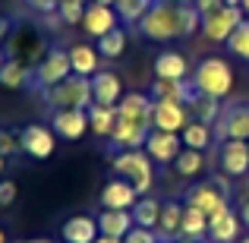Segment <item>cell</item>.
<instances>
[{
    "label": "cell",
    "instance_id": "6da1fadb",
    "mask_svg": "<svg viewBox=\"0 0 249 243\" xmlns=\"http://www.w3.org/2000/svg\"><path fill=\"white\" fill-rule=\"evenodd\" d=\"M199 29H202V13L193 3H177V0H155L148 6V13L136 22V32L155 44H167L174 38H189Z\"/></svg>",
    "mask_w": 249,
    "mask_h": 243
},
{
    "label": "cell",
    "instance_id": "7a4b0ae2",
    "mask_svg": "<svg viewBox=\"0 0 249 243\" xmlns=\"http://www.w3.org/2000/svg\"><path fill=\"white\" fill-rule=\"evenodd\" d=\"M110 168L117 177L129 180L136 187L139 196L152 193L155 183V170H152V158H148L145 149H126V152H110Z\"/></svg>",
    "mask_w": 249,
    "mask_h": 243
},
{
    "label": "cell",
    "instance_id": "3957f363",
    "mask_svg": "<svg viewBox=\"0 0 249 243\" xmlns=\"http://www.w3.org/2000/svg\"><path fill=\"white\" fill-rule=\"evenodd\" d=\"M189 82H193L196 92L212 95V98L221 101V98H227L231 89H233V70H231V63H227L224 57H205V60L196 63Z\"/></svg>",
    "mask_w": 249,
    "mask_h": 243
},
{
    "label": "cell",
    "instance_id": "277c9868",
    "mask_svg": "<svg viewBox=\"0 0 249 243\" xmlns=\"http://www.w3.org/2000/svg\"><path fill=\"white\" fill-rule=\"evenodd\" d=\"M227 196H231V177L221 174V177H208V180L193 183V187L183 193V202L199 208V212H205L208 218H212L214 212L227 208Z\"/></svg>",
    "mask_w": 249,
    "mask_h": 243
},
{
    "label": "cell",
    "instance_id": "5b68a950",
    "mask_svg": "<svg viewBox=\"0 0 249 243\" xmlns=\"http://www.w3.org/2000/svg\"><path fill=\"white\" fill-rule=\"evenodd\" d=\"M41 98H44V104L54 108V111H60V108H82V111H89L91 104H95V98H91V76H76L73 73L60 85L44 89Z\"/></svg>",
    "mask_w": 249,
    "mask_h": 243
},
{
    "label": "cell",
    "instance_id": "8992f818",
    "mask_svg": "<svg viewBox=\"0 0 249 243\" xmlns=\"http://www.w3.org/2000/svg\"><path fill=\"white\" fill-rule=\"evenodd\" d=\"M73 76V63H70V51L67 48H51L48 54L38 60V67L32 70V89L44 92V89H54V85H60L63 79H70Z\"/></svg>",
    "mask_w": 249,
    "mask_h": 243
},
{
    "label": "cell",
    "instance_id": "52a82bcc",
    "mask_svg": "<svg viewBox=\"0 0 249 243\" xmlns=\"http://www.w3.org/2000/svg\"><path fill=\"white\" fill-rule=\"evenodd\" d=\"M246 139L249 142V101H227L214 120V142Z\"/></svg>",
    "mask_w": 249,
    "mask_h": 243
},
{
    "label": "cell",
    "instance_id": "ba28073f",
    "mask_svg": "<svg viewBox=\"0 0 249 243\" xmlns=\"http://www.w3.org/2000/svg\"><path fill=\"white\" fill-rule=\"evenodd\" d=\"M19 146H22V155L44 161L57 152V133L48 130L44 123H29V127L19 130Z\"/></svg>",
    "mask_w": 249,
    "mask_h": 243
},
{
    "label": "cell",
    "instance_id": "9c48e42d",
    "mask_svg": "<svg viewBox=\"0 0 249 243\" xmlns=\"http://www.w3.org/2000/svg\"><path fill=\"white\" fill-rule=\"evenodd\" d=\"M243 19L246 16H243L240 6H218L214 13L202 16V35H205L208 41H227Z\"/></svg>",
    "mask_w": 249,
    "mask_h": 243
},
{
    "label": "cell",
    "instance_id": "30bf717a",
    "mask_svg": "<svg viewBox=\"0 0 249 243\" xmlns=\"http://www.w3.org/2000/svg\"><path fill=\"white\" fill-rule=\"evenodd\" d=\"M51 130L57 133V139L67 142H79L85 133H89V111L82 108H60L51 114Z\"/></svg>",
    "mask_w": 249,
    "mask_h": 243
},
{
    "label": "cell",
    "instance_id": "8fae6325",
    "mask_svg": "<svg viewBox=\"0 0 249 243\" xmlns=\"http://www.w3.org/2000/svg\"><path fill=\"white\" fill-rule=\"evenodd\" d=\"M218 164L224 177H246L249 174V142L246 139L218 142Z\"/></svg>",
    "mask_w": 249,
    "mask_h": 243
},
{
    "label": "cell",
    "instance_id": "7c38bea8",
    "mask_svg": "<svg viewBox=\"0 0 249 243\" xmlns=\"http://www.w3.org/2000/svg\"><path fill=\"white\" fill-rule=\"evenodd\" d=\"M189 108L183 101H155V117L152 130H164V133H183L189 127Z\"/></svg>",
    "mask_w": 249,
    "mask_h": 243
},
{
    "label": "cell",
    "instance_id": "4fadbf2b",
    "mask_svg": "<svg viewBox=\"0 0 249 243\" xmlns=\"http://www.w3.org/2000/svg\"><path fill=\"white\" fill-rule=\"evenodd\" d=\"M240 237H243V221H240V212H233L231 206L208 218V240L212 243H237Z\"/></svg>",
    "mask_w": 249,
    "mask_h": 243
},
{
    "label": "cell",
    "instance_id": "5bb4252c",
    "mask_svg": "<svg viewBox=\"0 0 249 243\" xmlns=\"http://www.w3.org/2000/svg\"><path fill=\"white\" fill-rule=\"evenodd\" d=\"M142 149L148 152V158H152L155 164H174V158L183 152V139H180V133H164V130H152Z\"/></svg>",
    "mask_w": 249,
    "mask_h": 243
},
{
    "label": "cell",
    "instance_id": "9a60e30c",
    "mask_svg": "<svg viewBox=\"0 0 249 243\" xmlns=\"http://www.w3.org/2000/svg\"><path fill=\"white\" fill-rule=\"evenodd\" d=\"M117 22H120V16H117L114 6H104V3H98V0H91V3L85 6L82 29H85V35L95 38V41H98L101 35H107V32H114Z\"/></svg>",
    "mask_w": 249,
    "mask_h": 243
},
{
    "label": "cell",
    "instance_id": "2e32d148",
    "mask_svg": "<svg viewBox=\"0 0 249 243\" xmlns=\"http://www.w3.org/2000/svg\"><path fill=\"white\" fill-rule=\"evenodd\" d=\"M136 202H139V193L123 177H114L101 187V208H133Z\"/></svg>",
    "mask_w": 249,
    "mask_h": 243
},
{
    "label": "cell",
    "instance_id": "e0dca14e",
    "mask_svg": "<svg viewBox=\"0 0 249 243\" xmlns=\"http://www.w3.org/2000/svg\"><path fill=\"white\" fill-rule=\"evenodd\" d=\"M60 237H63V243H95L101 237L98 218H91V215H70L60 224Z\"/></svg>",
    "mask_w": 249,
    "mask_h": 243
},
{
    "label": "cell",
    "instance_id": "ac0fdd59",
    "mask_svg": "<svg viewBox=\"0 0 249 243\" xmlns=\"http://www.w3.org/2000/svg\"><path fill=\"white\" fill-rule=\"evenodd\" d=\"M133 227H136L133 208H101V212H98V231H101L104 237L123 240Z\"/></svg>",
    "mask_w": 249,
    "mask_h": 243
},
{
    "label": "cell",
    "instance_id": "d6986e66",
    "mask_svg": "<svg viewBox=\"0 0 249 243\" xmlns=\"http://www.w3.org/2000/svg\"><path fill=\"white\" fill-rule=\"evenodd\" d=\"M91 98H95V104H110V108H117V101L123 98L120 76H117L114 70H98V73L91 76Z\"/></svg>",
    "mask_w": 249,
    "mask_h": 243
},
{
    "label": "cell",
    "instance_id": "ffe728a7",
    "mask_svg": "<svg viewBox=\"0 0 249 243\" xmlns=\"http://www.w3.org/2000/svg\"><path fill=\"white\" fill-rule=\"evenodd\" d=\"M180 224H183V202H164V212H161V221L158 227H155V234H158L161 243H177L183 240L180 234Z\"/></svg>",
    "mask_w": 249,
    "mask_h": 243
},
{
    "label": "cell",
    "instance_id": "44dd1931",
    "mask_svg": "<svg viewBox=\"0 0 249 243\" xmlns=\"http://www.w3.org/2000/svg\"><path fill=\"white\" fill-rule=\"evenodd\" d=\"M155 79H189V63L180 51H161L155 57Z\"/></svg>",
    "mask_w": 249,
    "mask_h": 243
},
{
    "label": "cell",
    "instance_id": "7402d4cb",
    "mask_svg": "<svg viewBox=\"0 0 249 243\" xmlns=\"http://www.w3.org/2000/svg\"><path fill=\"white\" fill-rule=\"evenodd\" d=\"M70 63H73V73L76 76H95L98 67H101V54H98V48H91V44L85 41H76L70 44Z\"/></svg>",
    "mask_w": 249,
    "mask_h": 243
},
{
    "label": "cell",
    "instance_id": "603a6c76",
    "mask_svg": "<svg viewBox=\"0 0 249 243\" xmlns=\"http://www.w3.org/2000/svg\"><path fill=\"white\" fill-rule=\"evenodd\" d=\"M32 82V67L25 60H19V57H6L3 67H0V85L3 89H25V85Z\"/></svg>",
    "mask_w": 249,
    "mask_h": 243
},
{
    "label": "cell",
    "instance_id": "cb8c5ba5",
    "mask_svg": "<svg viewBox=\"0 0 249 243\" xmlns=\"http://www.w3.org/2000/svg\"><path fill=\"white\" fill-rule=\"evenodd\" d=\"M180 234H183V240H199V243H205V240H208V215L183 202V224H180Z\"/></svg>",
    "mask_w": 249,
    "mask_h": 243
},
{
    "label": "cell",
    "instance_id": "d4e9b609",
    "mask_svg": "<svg viewBox=\"0 0 249 243\" xmlns=\"http://www.w3.org/2000/svg\"><path fill=\"white\" fill-rule=\"evenodd\" d=\"M161 212H164V202L161 199H155L152 193L148 196H139V202L133 206V221H136V227H158V221H161Z\"/></svg>",
    "mask_w": 249,
    "mask_h": 243
},
{
    "label": "cell",
    "instance_id": "484cf974",
    "mask_svg": "<svg viewBox=\"0 0 249 243\" xmlns=\"http://www.w3.org/2000/svg\"><path fill=\"white\" fill-rule=\"evenodd\" d=\"M186 108H189V117H193V120L208 123V127H214V120H218V114H221V101L212 98V95H202V92H196V95L189 98Z\"/></svg>",
    "mask_w": 249,
    "mask_h": 243
},
{
    "label": "cell",
    "instance_id": "4316f807",
    "mask_svg": "<svg viewBox=\"0 0 249 243\" xmlns=\"http://www.w3.org/2000/svg\"><path fill=\"white\" fill-rule=\"evenodd\" d=\"M89 127L95 136L110 139V133L117 127V108H110V104H91L89 108Z\"/></svg>",
    "mask_w": 249,
    "mask_h": 243
},
{
    "label": "cell",
    "instance_id": "83f0119b",
    "mask_svg": "<svg viewBox=\"0 0 249 243\" xmlns=\"http://www.w3.org/2000/svg\"><path fill=\"white\" fill-rule=\"evenodd\" d=\"M183 139V149H196V152H205L214 139V130L208 123H199V120H189V127L180 133Z\"/></svg>",
    "mask_w": 249,
    "mask_h": 243
},
{
    "label": "cell",
    "instance_id": "f1b7e54d",
    "mask_svg": "<svg viewBox=\"0 0 249 243\" xmlns=\"http://www.w3.org/2000/svg\"><path fill=\"white\" fill-rule=\"evenodd\" d=\"M98 54L101 57H107V60H117V57H123V51H126V32L117 25L114 32H107V35H101L98 38Z\"/></svg>",
    "mask_w": 249,
    "mask_h": 243
},
{
    "label": "cell",
    "instance_id": "f546056e",
    "mask_svg": "<svg viewBox=\"0 0 249 243\" xmlns=\"http://www.w3.org/2000/svg\"><path fill=\"white\" fill-rule=\"evenodd\" d=\"M174 168H177V174H180V177H196V174H202V168H205V152L183 149V152L174 158Z\"/></svg>",
    "mask_w": 249,
    "mask_h": 243
},
{
    "label": "cell",
    "instance_id": "4dcf8cb0",
    "mask_svg": "<svg viewBox=\"0 0 249 243\" xmlns=\"http://www.w3.org/2000/svg\"><path fill=\"white\" fill-rule=\"evenodd\" d=\"M152 3H155V0H120L114 10H117V16H120L123 22L136 25V22H139V19L148 13V6H152Z\"/></svg>",
    "mask_w": 249,
    "mask_h": 243
},
{
    "label": "cell",
    "instance_id": "1f68e13d",
    "mask_svg": "<svg viewBox=\"0 0 249 243\" xmlns=\"http://www.w3.org/2000/svg\"><path fill=\"white\" fill-rule=\"evenodd\" d=\"M227 51H231L233 57H240V60L249 63V19H243V22L237 25V32L227 38Z\"/></svg>",
    "mask_w": 249,
    "mask_h": 243
},
{
    "label": "cell",
    "instance_id": "d6a6232c",
    "mask_svg": "<svg viewBox=\"0 0 249 243\" xmlns=\"http://www.w3.org/2000/svg\"><path fill=\"white\" fill-rule=\"evenodd\" d=\"M85 0H60V6H57V19H60L63 25H76V22H82V16H85Z\"/></svg>",
    "mask_w": 249,
    "mask_h": 243
},
{
    "label": "cell",
    "instance_id": "836d02e7",
    "mask_svg": "<svg viewBox=\"0 0 249 243\" xmlns=\"http://www.w3.org/2000/svg\"><path fill=\"white\" fill-rule=\"evenodd\" d=\"M0 155L10 158V155H22V146H19V133L0 127Z\"/></svg>",
    "mask_w": 249,
    "mask_h": 243
},
{
    "label": "cell",
    "instance_id": "e575fe53",
    "mask_svg": "<svg viewBox=\"0 0 249 243\" xmlns=\"http://www.w3.org/2000/svg\"><path fill=\"white\" fill-rule=\"evenodd\" d=\"M123 243H161V240L152 227H133V231L123 237Z\"/></svg>",
    "mask_w": 249,
    "mask_h": 243
},
{
    "label": "cell",
    "instance_id": "d590c367",
    "mask_svg": "<svg viewBox=\"0 0 249 243\" xmlns=\"http://www.w3.org/2000/svg\"><path fill=\"white\" fill-rule=\"evenodd\" d=\"M22 3L29 6L32 13H38V16H54L57 6H60L57 0H22Z\"/></svg>",
    "mask_w": 249,
    "mask_h": 243
},
{
    "label": "cell",
    "instance_id": "8d00e7d4",
    "mask_svg": "<svg viewBox=\"0 0 249 243\" xmlns=\"http://www.w3.org/2000/svg\"><path fill=\"white\" fill-rule=\"evenodd\" d=\"M16 196H19V187L13 180H3V177H0V208L13 206V202H16Z\"/></svg>",
    "mask_w": 249,
    "mask_h": 243
},
{
    "label": "cell",
    "instance_id": "74e56055",
    "mask_svg": "<svg viewBox=\"0 0 249 243\" xmlns=\"http://www.w3.org/2000/svg\"><path fill=\"white\" fill-rule=\"evenodd\" d=\"M193 6L202 13V16H208V13H214L218 6H224V0H193Z\"/></svg>",
    "mask_w": 249,
    "mask_h": 243
},
{
    "label": "cell",
    "instance_id": "f35d334b",
    "mask_svg": "<svg viewBox=\"0 0 249 243\" xmlns=\"http://www.w3.org/2000/svg\"><path fill=\"white\" fill-rule=\"evenodd\" d=\"M10 25H13L10 19H6V16H0V44H3V38L10 35Z\"/></svg>",
    "mask_w": 249,
    "mask_h": 243
},
{
    "label": "cell",
    "instance_id": "ab89813d",
    "mask_svg": "<svg viewBox=\"0 0 249 243\" xmlns=\"http://www.w3.org/2000/svg\"><path fill=\"white\" fill-rule=\"evenodd\" d=\"M240 221H243V227H249V199L240 206Z\"/></svg>",
    "mask_w": 249,
    "mask_h": 243
},
{
    "label": "cell",
    "instance_id": "60d3db41",
    "mask_svg": "<svg viewBox=\"0 0 249 243\" xmlns=\"http://www.w3.org/2000/svg\"><path fill=\"white\" fill-rule=\"evenodd\" d=\"M95 243H123V240H117V237H104V234H101V237H98Z\"/></svg>",
    "mask_w": 249,
    "mask_h": 243
},
{
    "label": "cell",
    "instance_id": "b9f144b4",
    "mask_svg": "<svg viewBox=\"0 0 249 243\" xmlns=\"http://www.w3.org/2000/svg\"><path fill=\"white\" fill-rule=\"evenodd\" d=\"M240 10H243V16L249 19V0H243V3H240Z\"/></svg>",
    "mask_w": 249,
    "mask_h": 243
},
{
    "label": "cell",
    "instance_id": "7bdbcfd3",
    "mask_svg": "<svg viewBox=\"0 0 249 243\" xmlns=\"http://www.w3.org/2000/svg\"><path fill=\"white\" fill-rule=\"evenodd\" d=\"M243 0H224V6H240Z\"/></svg>",
    "mask_w": 249,
    "mask_h": 243
},
{
    "label": "cell",
    "instance_id": "ee69618b",
    "mask_svg": "<svg viewBox=\"0 0 249 243\" xmlns=\"http://www.w3.org/2000/svg\"><path fill=\"white\" fill-rule=\"evenodd\" d=\"M3 170H6V158L0 155V177H3Z\"/></svg>",
    "mask_w": 249,
    "mask_h": 243
},
{
    "label": "cell",
    "instance_id": "f6af8a7d",
    "mask_svg": "<svg viewBox=\"0 0 249 243\" xmlns=\"http://www.w3.org/2000/svg\"><path fill=\"white\" fill-rule=\"evenodd\" d=\"M3 60H6V54H3V44H0V67H3Z\"/></svg>",
    "mask_w": 249,
    "mask_h": 243
},
{
    "label": "cell",
    "instance_id": "bcb514c9",
    "mask_svg": "<svg viewBox=\"0 0 249 243\" xmlns=\"http://www.w3.org/2000/svg\"><path fill=\"white\" fill-rule=\"evenodd\" d=\"M0 243H6V234H3V227H0Z\"/></svg>",
    "mask_w": 249,
    "mask_h": 243
},
{
    "label": "cell",
    "instance_id": "7dc6e473",
    "mask_svg": "<svg viewBox=\"0 0 249 243\" xmlns=\"http://www.w3.org/2000/svg\"><path fill=\"white\" fill-rule=\"evenodd\" d=\"M237 243H249V234H246V237H240V240H237Z\"/></svg>",
    "mask_w": 249,
    "mask_h": 243
},
{
    "label": "cell",
    "instance_id": "c3c4849f",
    "mask_svg": "<svg viewBox=\"0 0 249 243\" xmlns=\"http://www.w3.org/2000/svg\"><path fill=\"white\" fill-rule=\"evenodd\" d=\"M25 243V240H22ZM29 243H51V240H29Z\"/></svg>",
    "mask_w": 249,
    "mask_h": 243
},
{
    "label": "cell",
    "instance_id": "681fc988",
    "mask_svg": "<svg viewBox=\"0 0 249 243\" xmlns=\"http://www.w3.org/2000/svg\"><path fill=\"white\" fill-rule=\"evenodd\" d=\"M177 243H199V240H177Z\"/></svg>",
    "mask_w": 249,
    "mask_h": 243
},
{
    "label": "cell",
    "instance_id": "f907efd6",
    "mask_svg": "<svg viewBox=\"0 0 249 243\" xmlns=\"http://www.w3.org/2000/svg\"><path fill=\"white\" fill-rule=\"evenodd\" d=\"M177 3H193V0H177Z\"/></svg>",
    "mask_w": 249,
    "mask_h": 243
},
{
    "label": "cell",
    "instance_id": "816d5d0a",
    "mask_svg": "<svg viewBox=\"0 0 249 243\" xmlns=\"http://www.w3.org/2000/svg\"><path fill=\"white\" fill-rule=\"evenodd\" d=\"M117 3H120V0H117ZM117 3H114V6H117Z\"/></svg>",
    "mask_w": 249,
    "mask_h": 243
}]
</instances>
